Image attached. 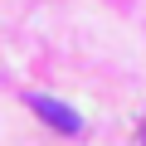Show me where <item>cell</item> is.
Here are the masks:
<instances>
[{
    "label": "cell",
    "mask_w": 146,
    "mask_h": 146,
    "mask_svg": "<svg viewBox=\"0 0 146 146\" xmlns=\"http://www.w3.org/2000/svg\"><path fill=\"white\" fill-rule=\"evenodd\" d=\"M29 107H34L54 131H63V136H78V131H83V117L73 112L68 102H54V98H44V93H29Z\"/></svg>",
    "instance_id": "6da1fadb"
}]
</instances>
